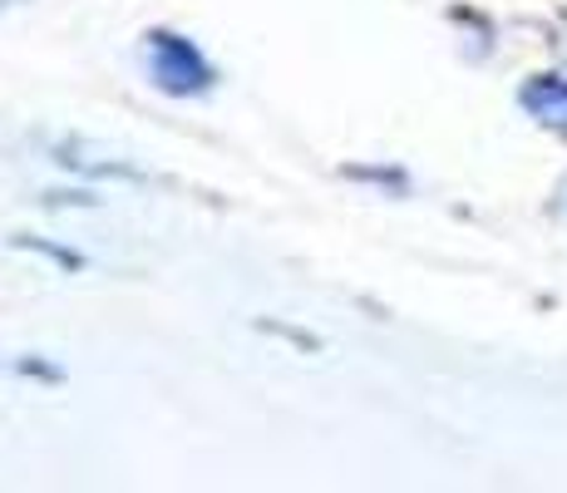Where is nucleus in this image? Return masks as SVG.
I'll return each instance as SVG.
<instances>
[{
  "instance_id": "f257e3e1",
  "label": "nucleus",
  "mask_w": 567,
  "mask_h": 493,
  "mask_svg": "<svg viewBox=\"0 0 567 493\" xmlns=\"http://www.w3.org/2000/svg\"><path fill=\"white\" fill-rule=\"evenodd\" d=\"M138 64H144L148 84H154L158 94L168 99H198L217 84V70L213 60L193 45L188 35H178V30H144V40H138Z\"/></svg>"
},
{
  "instance_id": "f03ea898",
  "label": "nucleus",
  "mask_w": 567,
  "mask_h": 493,
  "mask_svg": "<svg viewBox=\"0 0 567 493\" xmlns=\"http://www.w3.org/2000/svg\"><path fill=\"white\" fill-rule=\"evenodd\" d=\"M523 104L538 124H567V80L558 74H538V80L523 90Z\"/></svg>"
},
{
  "instance_id": "7ed1b4c3",
  "label": "nucleus",
  "mask_w": 567,
  "mask_h": 493,
  "mask_svg": "<svg viewBox=\"0 0 567 493\" xmlns=\"http://www.w3.org/2000/svg\"><path fill=\"white\" fill-rule=\"evenodd\" d=\"M10 6H25V0H0V10H10Z\"/></svg>"
}]
</instances>
